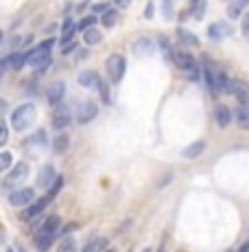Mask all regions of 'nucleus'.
<instances>
[{
	"mask_svg": "<svg viewBox=\"0 0 249 252\" xmlns=\"http://www.w3.org/2000/svg\"><path fill=\"white\" fill-rule=\"evenodd\" d=\"M53 44H55V40H46V42H42L37 49L29 50V53H26V64H29L31 68H35V71H44L50 64V46Z\"/></svg>",
	"mask_w": 249,
	"mask_h": 252,
	"instance_id": "obj_1",
	"label": "nucleus"
},
{
	"mask_svg": "<svg viewBox=\"0 0 249 252\" xmlns=\"http://www.w3.org/2000/svg\"><path fill=\"white\" fill-rule=\"evenodd\" d=\"M35 114H37V110H35V105L33 103L18 105V108L13 110V114H11V127L16 129V132H24V129L31 127L33 121H35Z\"/></svg>",
	"mask_w": 249,
	"mask_h": 252,
	"instance_id": "obj_2",
	"label": "nucleus"
},
{
	"mask_svg": "<svg viewBox=\"0 0 249 252\" xmlns=\"http://www.w3.org/2000/svg\"><path fill=\"white\" fill-rule=\"evenodd\" d=\"M105 68H107V77H110L112 83H120V79L125 77V71H127V62L123 55L114 53L107 57L105 62Z\"/></svg>",
	"mask_w": 249,
	"mask_h": 252,
	"instance_id": "obj_3",
	"label": "nucleus"
},
{
	"mask_svg": "<svg viewBox=\"0 0 249 252\" xmlns=\"http://www.w3.org/2000/svg\"><path fill=\"white\" fill-rule=\"evenodd\" d=\"M29 178V165L26 162H18L13 169H9V174L4 176V189H20L22 182Z\"/></svg>",
	"mask_w": 249,
	"mask_h": 252,
	"instance_id": "obj_4",
	"label": "nucleus"
},
{
	"mask_svg": "<svg viewBox=\"0 0 249 252\" xmlns=\"http://www.w3.org/2000/svg\"><path fill=\"white\" fill-rule=\"evenodd\" d=\"M50 202H53V195L48 193V195H44V198H40L37 202L29 204L26 208H22V219H24V222H33V219H37L42 213H44V208L48 206Z\"/></svg>",
	"mask_w": 249,
	"mask_h": 252,
	"instance_id": "obj_5",
	"label": "nucleus"
},
{
	"mask_svg": "<svg viewBox=\"0 0 249 252\" xmlns=\"http://www.w3.org/2000/svg\"><path fill=\"white\" fill-rule=\"evenodd\" d=\"M33 200H35V191L33 189H16L9 195V204L16 208H26L29 204H33Z\"/></svg>",
	"mask_w": 249,
	"mask_h": 252,
	"instance_id": "obj_6",
	"label": "nucleus"
},
{
	"mask_svg": "<svg viewBox=\"0 0 249 252\" xmlns=\"http://www.w3.org/2000/svg\"><path fill=\"white\" fill-rule=\"evenodd\" d=\"M225 92L234 95L243 105L249 103V86H247L245 81H241V79H229V81H227V88H225Z\"/></svg>",
	"mask_w": 249,
	"mask_h": 252,
	"instance_id": "obj_7",
	"label": "nucleus"
},
{
	"mask_svg": "<svg viewBox=\"0 0 249 252\" xmlns=\"http://www.w3.org/2000/svg\"><path fill=\"white\" fill-rule=\"evenodd\" d=\"M96 114H98L96 103H94V101H83L77 110V123H81V125L90 123V121L96 119Z\"/></svg>",
	"mask_w": 249,
	"mask_h": 252,
	"instance_id": "obj_8",
	"label": "nucleus"
},
{
	"mask_svg": "<svg viewBox=\"0 0 249 252\" xmlns=\"http://www.w3.org/2000/svg\"><path fill=\"white\" fill-rule=\"evenodd\" d=\"M66 95V83L64 81H53L48 88H46V99H48L50 105H59L64 101Z\"/></svg>",
	"mask_w": 249,
	"mask_h": 252,
	"instance_id": "obj_9",
	"label": "nucleus"
},
{
	"mask_svg": "<svg viewBox=\"0 0 249 252\" xmlns=\"http://www.w3.org/2000/svg\"><path fill=\"white\" fill-rule=\"evenodd\" d=\"M55 178H57V176H55V167L53 165H44L40 169V174H37V182H35V184L40 186V189H50V186H53V182H55Z\"/></svg>",
	"mask_w": 249,
	"mask_h": 252,
	"instance_id": "obj_10",
	"label": "nucleus"
},
{
	"mask_svg": "<svg viewBox=\"0 0 249 252\" xmlns=\"http://www.w3.org/2000/svg\"><path fill=\"white\" fill-rule=\"evenodd\" d=\"M53 241H55V232H48V230H44V228H37V232H35L37 252H46L50 246H53Z\"/></svg>",
	"mask_w": 249,
	"mask_h": 252,
	"instance_id": "obj_11",
	"label": "nucleus"
},
{
	"mask_svg": "<svg viewBox=\"0 0 249 252\" xmlns=\"http://www.w3.org/2000/svg\"><path fill=\"white\" fill-rule=\"evenodd\" d=\"M70 123H72V114H70L68 108H64L62 105V108L55 112V116H53V127L55 129H66Z\"/></svg>",
	"mask_w": 249,
	"mask_h": 252,
	"instance_id": "obj_12",
	"label": "nucleus"
},
{
	"mask_svg": "<svg viewBox=\"0 0 249 252\" xmlns=\"http://www.w3.org/2000/svg\"><path fill=\"white\" fill-rule=\"evenodd\" d=\"M98 75L96 71H92V68H86V71H81L79 73V77H77V81H79V86L81 88H96L98 86Z\"/></svg>",
	"mask_w": 249,
	"mask_h": 252,
	"instance_id": "obj_13",
	"label": "nucleus"
},
{
	"mask_svg": "<svg viewBox=\"0 0 249 252\" xmlns=\"http://www.w3.org/2000/svg\"><path fill=\"white\" fill-rule=\"evenodd\" d=\"M153 50H156V46H153V42L147 40V37H140V40L134 42V53L138 55V57H149Z\"/></svg>",
	"mask_w": 249,
	"mask_h": 252,
	"instance_id": "obj_14",
	"label": "nucleus"
},
{
	"mask_svg": "<svg viewBox=\"0 0 249 252\" xmlns=\"http://www.w3.org/2000/svg\"><path fill=\"white\" fill-rule=\"evenodd\" d=\"M214 119H217L219 127H227V125L232 123V110H229L227 105H217V110H214Z\"/></svg>",
	"mask_w": 249,
	"mask_h": 252,
	"instance_id": "obj_15",
	"label": "nucleus"
},
{
	"mask_svg": "<svg viewBox=\"0 0 249 252\" xmlns=\"http://www.w3.org/2000/svg\"><path fill=\"white\" fill-rule=\"evenodd\" d=\"M37 222H40V228H44V230H48V232H55V235H57L59 228H62V217L59 215H50L48 219H37Z\"/></svg>",
	"mask_w": 249,
	"mask_h": 252,
	"instance_id": "obj_16",
	"label": "nucleus"
},
{
	"mask_svg": "<svg viewBox=\"0 0 249 252\" xmlns=\"http://www.w3.org/2000/svg\"><path fill=\"white\" fill-rule=\"evenodd\" d=\"M68 147H70V136L68 134H57L55 141H53V151L57 153V156H64V153L68 151Z\"/></svg>",
	"mask_w": 249,
	"mask_h": 252,
	"instance_id": "obj_17",
	"label": "nucleus"
},
{
	"mask_svg": "<svg viewBox=\"0 0 249 252\" xmlns=\"http://www.w3.org/2000/svg\"><path fill=\"white\" fill-rule=\"evenodd\" d=\"M227 33H232V29H227V26L221 25V22L208 26V37H210V40H223Z\"/></svg>",
	"mask_w": 249,
	"mask_h": 252,
	"instance_id": "obj_18",
	"label": "nucleus"
},
{
	"mask_svg": "<svg viewBox=\"0 0 249 252\" xmlns=\"http://www.w3.org/2000/svg\"><path fill=\"white\" fill-rule=\"evenodd\" d=\"M173 62L177 64V68H181V71L186 73L188 68L195 64V57H192L190 53H175V55H173Z\"/></svg>",
	"mask_w": 249,
	"mask_h": 252,
	"instance_id": "obj_19",
	"label": "nucleus"
},
{
	"mask_svg": "<svg viewBox=\"0 0 249 252\" xmlns=\"http://www.w3.org/2000/svg\"><path fill=\"white\" fill-rule=\"evenodd\" d=\"M204 151H205V143L204 141H197V143L188 145L181 153H184V158H199Z\"/></svg>",
	"mask_w": 249,
	"mask_h": 252,
	"instance_id": "obj_20",
	"label": "nucleus"
},
{
	"mask_svg": "<svg viewBox=\"0 0 249 252\" xmlns=\"http://www.w3.org/2000/svg\"><path fill=\"white\" fill-rule=\"evenodd\" d=\"M205 9H208V0H195L190 7V16L195 18V20H201V18L205 16Z\"/></svg>",
	"mask_w": 249,
	"mask_h": 252,
	"instance_id": "obj_21",
	"label": "nucleus"
},
{
	"mask_svg": "<svg viewBox=\"0 0 249 252\" xmlns=\"http://www.w3.org/2000/svg\"><path fill=\"white\" fill-rule=\"evenodd\" d=\"M116 22H118V11H116V9H107V11L101 16V25L105 26V29L116 26Z\"/></svg>",
	"mask_w": 249,
	"mask_h": 252,
	"instance_id": "obj_22",
	"label": "nucleus"
},
{
	"mask_svg": "<svg viewBox=\"0 0 249 252\" xmlns=\"http://www.w3.org/2000/svg\"><path fill=\"white\" fill-rule=\"evenodd\" d=\"M107 244H110V241H107L105 237H96V239H92L90 244L83 248V252H103L107 248Z\"/></svg>",
	"mask_w": 249,
	"mask_h": 252,
	"instance_id": "obj_23",
	"label": "nucleus"
},
{
	"mask_svg": "<svg viewBox=\"0 0 249 252\" xmlns=\"http://www.w3.org/2000/svg\"><path fill=\"white\" fill-rule=\"evenodd\" d=\"M103 40V35H101V31L98 29H88V31H83V42H86L88 46H94V44H98V42Z\"/></svg>",
	"mask_w": 249,
	"mask_h": 252,
	"instance_id": "obj_24",
	"label": "nucleus"
},
{
	"mask_svg": "<svg viewBox=\"0 0 249 252\" xmlns=\"http://www.w3.org/2000/svg\"><path fill=\"white\" fill-rule=\"evenodd\" d=\"M7 62H9V68H13V71H20V68L26 64V53H16V55H9V57H7Z\"/></svg>",
	"mask_w": 249,
	"mask_h": 252,
	"instance_id": "obj_25",
	"label": "nucleus"
},
{
	"mask_svg": "<svg viewBox=\"0 0 249 252\" xmlns=\"http://www.w3.org/2000/svg\"><path fill=\"white\" fill-rule=\"evenodd\" d=\"M177 37H180L184 44H190V46H199V37L195 33H190L188 29H177Z\"/></svg>",
	"mask_w": 249,
	"mask_h": 252,
	"instance_id": "obj_26",
	"label": "nucleus"
},
{
	"mask_svg": "<svg viewBox=\"0 0 249 252\" xmlns=\"http://www.w3.org/2000/svg\"><path fill=\"white\" fill-rule=\"evenodd\" d=\"M74 31H79L77 29V22L68 18V20L64 22V31H62V42H64V44H66V42H70V37L74 35Z\"/></svg>",
	"mask_w": 249,
	"mask_h": 252,
	"instance_id": "obj_27",
	"label": "nucleus"
},
{
	"mask_svg": "<svg viewBox=\"0 0 249 252\" xmlns=\"http://www.w3.org/2000/svg\"><path fill=\"white\" fill-rule=\"evenodd\" d=\"M57 252H77V241L72 237H64L57 244Z\"/></svg>",
	"mask_w": 249,
	"mask_h": 252,
	"instance_id": "obj_28",
	"label": "nucleus"
},
{
	"mask_svg": "<svg viewBox=\"0 0 249 252\" xmlns=\"http://www.w3.org/2000/svg\"><path fill=\"white\" fill-rule=\"evenodd\" d=\"M236 121H238V125L241 127H247L249 129V103L247 105H241L236 112Z\"/></svg>",
	"mask_w": 249,
	"mask_h": 252,
	"instance_id": "obj_29",
	"label": "nucleus"
},
{
	"mask_svg": "<svg viewBox=\"0 0 249 252\" xmlns=\"http://www.w3.org/2000/svg\"><path fill=\"white\" fill-rule=\"evenodd\" d=\"M29 145L31 147H46V132L44 129H37V132L29 138Z\"/></svg>",
	"mask_w": 249,
	"mask_h": 252,
	"instance_id": "obj_30",
	"label": "nucleus"
},
{
	"mask_svg": "<svg viewBox=\"0 0 249 252\" xmlns=\"http://www.w3.org/2000/svg\"><path fill=\"white\" fill-rule=\"evenodd\" d=\"M158 44H159V49H162V53H164V59L166 62H173V53H171V42H168V37H159L158 40Z\"/></svg>",
	"mask_w": 249,
	"mask_h": 252,
	"instance_id": "obj_31",
	"label": "nucleus"
},
{
	"mask_svg": "<svg viewBox=\"0 0 249 252\" xmlns=\"http://www.w3.org/2000/svg\"><path fill=\"white\" fill-rule=\"evenodd\" d=\"M98 92H101V99L103 103H112V95H110V86H107V81H103V79H98Z\"/></svg>",
	"mask_w": 249,
	"mask_h": 252,
	"instance_id": "obj_32",
	"label": "nucleus"
},
{
	"mask_svg": "<svg viewBox=\"0 0 249 252\" xmlns=\"http://www.w3.org/2000/svg\"><path fill=\"white\" fill-rule=\"evenodd\" d=\"M11 162H13L11 153H9V151H0V174L11 169Z\"/></svg>",
	"mask_w": 249,
	"mask_h": 252,
	"instance_id": "obj_33",
	"label": "nucleus"
},
{
	"mask_svg": "<svg viewBox=\"0 0 249 252\" xmlns=\"http://www.w3.org/2000/svg\"><path fill=\"white\" fill-rule=\"evenodd\" d=\"M94 25H96V16H86L81 22H77V29L79 31H88V29H92Z\"/></svg>",
	"mask_w": 249,
	"mask_h": 252,
	"instance_id": "obj_34",
	"label": "nucleus"
},
{
	"mask_svg": "<svg viewBox=\"0 0 249 252\" xmlns=\"http://www.w3.org/2000/svg\"><path fill=\"white\" fill-rule=\"evenodd\" d=\"M186 77L190 79V81H199V77H201V68H199V64H197V62L192 64V66L186 71Z\"/></svg>",
	"mask_w": 249,
	"mask_h": 252,
	"instance_id": "obj_35",
	"label": "nucleus"
},
{
	"mask_svg": "<svg viewBox=\"0 0 249 252\" xmlns=\"http://www.w3.org/2000/svg\"><path fill=\"white\" fill-rule=\"evenodd\" d=\"M162 16L166 18V20L173 18V0H162Z\"/></svg>",
	"mask_w": 249,
	"mask_h": 252,
	"instance_id": "obj_36",
	"label": "nucleus"
},
{
	"mask_svg": "<svg viewBox=\"0 0 249 252\" xmlns=\"http://www.w3.org/2000/svg\"><path fill=\"white\" fill-rule=\"evenodd\" d=\"M62 186H64V178H62V176H57V178H55V182H53V186L48 189V193L55 198V195H57L59 191H62Z\"/></svg>",
	"mask_w": 249,
	"mask_h": 252,
	"instance_id": "obj_37",
	"label": "nucleus"
},
{
	"mask_svg": "<svg viewBox=\"0 0 249 252\" xmlns=\"http://www.w3.org/2000/svg\"><path fill=\"white\" fill-rule=\"evenodd\" d=\"M7 141H9V127L4 125V121H0V147L7 145Z\"/></svg>",
	"mask_w": 249,
	"mask_h": 252,
	"instance_id": "obj_38",
	"label": "nucleus"
},
{
	"mask_svg": "<svg viewBox=\"0 0 249 252\" xmlns=\"http://www.w3.org/2000/svg\"><path fill=\"white\" fill-rule=\"evenodd\" d=\"M241 9H243V7H241L238 2H236V4H232V7L227 9V16H229V18H238V16H241Z\"/></svg>",
	"mask_w": 249,
	"mask_h": 252,
	"instance_id": "obj_39",
	"label": "nucleus"
},
{
	"mask_svg": "<svg viewBox=\"0 0 249 252\" xmlns=\"http://www.w3.org/2000/svg\"><path fill=\"white\" fill-rule=\"evenodd\" d=\"M153 13H156V4L149 0V2H147V9H144V18H147V20H151Z\"/></svg>",
	"mask_w": 249,
	"mask_h": 252,
	"instance_id": "obj_40",
	"label": "nucleus"
},
{
	"mask_svg": "<svg viewBox=\"0 0 249 252\" xmlns=\"http://www.w3.org/2000/svg\"><path fill=\"white\" fill-rule=\"evenodd\" d=\"M74 49H77V42H74V40H72V42H66V44L62 46V53L68 55V53H72Z\"/></svg>",
	"mask_w": 249,
	"mask_h": 252,
	"instance_id": "obj_41",
	"label": "nucleus"
},
{
	"mask_svg": "<svg viewBox=\"0 0 249 252\" xmlns=\"http://www.w3.org/2000/svg\"><path fill=\"white\" fill-rule=\"evenodd\" d=\"M107 9H110V7H107V2H98V4H92V11H94V13H105Z\"/></svg>",
	"mask_w": 249,
	"mask_h": 252,
	"instance_id": "obj_42",
	"label": "nucleus"
},
{
	"mask_svg": "<svg viewBox=\"0 0 249 252\" xmlns=\"http://www.w3.org/2000/svg\"><path fill=\"white\" fill-rule=\"evenodd\" d=\"M243 33L249 35V13H247L245 18H243Z\"/></svg>",
	"mask_w": 249,
	"mask_h": 252,
	"instance_id": "obj_43",
	"label": "nucleus"
},
{
	"mask_svg": "<svg viewBox=\"0 0 249 252\" xmlns=\"http://www.w3.org/2000/svg\"><path fill=\"white\" fill-rule=\"evenodd\" d=\"M131 4V0H116V7L118 9H127Z\"/></svg>",
	"mask_w": 249,
	"mask_h": 252,
	"instance_id": "obj_44",
	"label": "nucleus"
},
{
	"mask_svg": "<svg viewBox=\"0 0 249 252\" xmlns=\"http://www.w3.org/2000/svg\"><path fill=\"white\" fill-rule=\"evenodd\" d=\"M7 108H9L7 99H0V116H4V112H7Z\"/></svg>",
	"mask_w": 249,
	"mask_h": 252,
	"instance_id": "obj_45",
	"label": "nucleus"
},
{
	"mask_svg": "<svg viewBox=\"0 0 249 252\" xmlns=\"http://www.w3.org/2000/svg\"><path fill=\"white\" fill-rule=\"evenodd\" d=\"M236 252H249V239H247L245 244H243V246H241V248H238Z\"/></svg>",
	"mask_w": 249,
	"mask_h": 252,
	"instance_id": "obj_46",
	"label": "nucleus"
},
{
	"mask_svg": "<svg viewBox=\"0 0 249 252\" xmlns=\"http://www.w3.org/2000/svg\"><path fill=\"white\" fill-rule=\"evenodd\" d=\"M16 250H18V252H26V248H24L22 244H18V246H16Z\"/></svg>",
	"mask_w": 249,
	"mask_h": 252,
	"instance_id": "obj_47",
	"label": "nucleus"
},
{
	"mask_svg": "<svg viewBox=\"0 0 249 252\" xmlns=\"http://www.w3.org/2000/svg\"><path fill=\"white\" fill-rule=\"evenodd\" d=\"M238 4H241V7H247V4H249V0H238Z\"/></svg>",
	"mask_w": 249,
	"mask_h": 252,
	"instance_id": "obj_48",
	"label": "nucleus"
},
{
	"mask_svg": "<svg viewBox=\"0 0 249 252\" xmlns=\"http://www.w3.org/2000/svg\"><path fill=\"white\" fill-rule=\"evenodd\" d=\"M142 252H151V248H144V250H142Z\"/></svg>",
	"mask_w": 249,
	"mask_h": 252,
	"instance_id": "obj_49",
	"label": "nucleus"
},
{
	"mask_svg": "<svg viewBox=\"0 0 249 252\" xmlns=\"http://www.w3.org/2000/svg\"><path fill=\"white\" fill-rule=\"evenodd\" d=\"M158 252H166V250H164V248H159V250H158Z\"/></svg>",
	"mask_w": 249,
	"mask_h": 252,
	"instance_id": "obj_50",
	"label": "nucleus"
},
{
	"mask_svg": "<svg viewBox=\"0 0 249 252\" xmlns=\"http://www.w3.org/2000/svg\"><path fill=\"white\" fill-rule=\"evenodd\" d=\"M0 40H2V33H0Z\"/></svg>",
	"mask_w": 249,
	"mask_h": 252,
	"instance_id": "obj_51",
	"label": "nucleus"
}]
</instances>
